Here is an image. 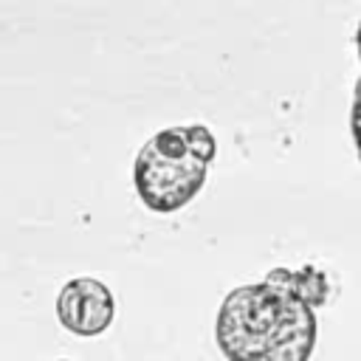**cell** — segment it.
Here are the masks:
<instances>
[{
    "label": "cell",
    "instance_id": "cell-1",
    "mask_svg": "<svg viewBox=\"0 0 361 361\" xmlns=\"http://www.w3.org/2000/svg\"><path fill=\"white\" fill-rule=\"evenodd\" d=\"M214 344L228 361H307L316 347V310L296 293L290 268L226 293Z\"/></svg>",
    "mask_w": 361,
    "mask_h": 361
},
{
    "label": "cell",
    "instance_id": "cell-2",
    "mask_svg": "<svg viewBox=\"0 0 361 361\" xmlns=\"http://www.w3.org/2000/svg\"><path fill=\"white\" fill-rule=\"evenodd\" d=\"M206 172L209 161L192 149L186 130L164 127L138 149L133 183L147 209L169 214L192 203L206 180Z\"/></svg>",
    "mask_w": 361,
    "mask_h": 361
},
{
    "label": "cell",
    "instance_id": "cell-3",
    "mask_svg": "<svg viewBox=\"0 0 361 361\" xmlns=\"http://www.w3.org/2000/svg\"><path fill=\"white\" fill-rule=\"evenodd\" d=\"M113 313H116V299L110 288L93 276H76L65 282L56 296L59 324L79 338L102 336L110 327Z\"/></svg>",
    "mask_w": 361,
    "mask_h": 361
},
{
    "label": "cell",
    "instance_id": "cell-4",
    "mask_svg": "<svg viewBox=\"0 0 361 361\" xmlns=\"http://www.w3.org/2000/svg\"><path fill=\"white\" fill-rule=\"evenodd\" d=\"M293 285H296V293L316 310L322 305H327V296H330V282H327V274L319 271L316 265H302L299 271H293Z\"/></svg>",
    "mask_w": 361,
    "mask_h": 361
},
{
    "label": "cell",
    "instance_id": "cell-5",
    "mask_svg": "<svg viewBox=\"0 0 361 361\" xmlns=\"http://www.w3.org/2000/svg\"><path fill=\"white\" fill-rule=\"evenodd\" d=\"M355 48H358V62H361V23H358V31H355ZM350 133H353V141H355V152H358V158H361V73H358L355 87H353Z\"/></svg>",
    "mask_w": 361,
    "mask_h": 361
},
{
    "label": "cell",
    "instance_id": "cell-6",
    "mask_svg": "<svg viewBox=\"0 0 361 361\" xmlns=\"http://www.w3.org/2000/svg\"><path fill=\"white\" fill-rule=\"evenodd\" d=\"M59 361H71V358H59Z\"/></svg>",
    "mask_w": 361,
    "mask_h": 361
}]
</instances>
